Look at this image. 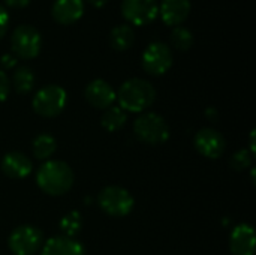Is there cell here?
I'll use <instances>...</instances> for the list:
<instances>
[{
    "label": "cell",
    "instance_id": "1",
    "mask_svg": "<svg viewBox=\"0 0 256 255\" xmlns=\"http://www.w3.org/2000/svg\"><path fill=\"white\" fill-rule=\"evenodd\" d=\"M74 180L72 168L66 162L57 159L45 161L36 173V183L39 189L51 197L68 194L74 186Z\"/></svg>",
    "mask_w": 256,
    "mask_h": 255
},
{
    "label": "cell",
    "instance_id": "2",
    "mask_svg": "<svg viewBox=\"0 0 256 255\" xmlns=\"http://www.w3.org/2000/svg\"><path fill=\"white\" fill-rule=\"evenodd\" d=\"M118 107L129 113H144L153 105L156 99V90L152 83L144 78H130L124 81L116 93Z\"/></svg>",
    "mask_w": 256,
    "mask_h": 255
},
{
    "label": "cell",
    "instance_id": "3",
    "mask_svg": "<svg viewBox=\"0 0 256 255\" xmlns=\"http://www.w3.org/2000/svg\"><path fill=\"white\" fill-rule=\"evenodd\" d=\"M134 132L141 143L148 146H160L170 138V126L158 113H142L134 122Z\"/></svg>",
    "mask_w": 256,
    "mask_h": 255
},
{
    "label": "cell",
    "instance_id": "4",
    "mask_svg": "<svg viewBox=\"0 0 256 255\" xmlns=\"http://www.w3.org/2000/svg\"><path fill=\"white\" fill-rule=\"evenodd\" d=\"M66 102H68L66 90L57 84H48L36 92L32 105L36 114H39L40 117L51 119L58 116L64 110Z\"/></svg>",
    "mask_w": 256,
    "mask_h": 255
},
{
    "label": "cell",
    "instance_id": "5",
    "mask_svg": "<svg viewBox=\"0 0 256 255\" xmlns=\"http://www.w3.org/2000/svg\"><path fill=\"white\" fill-rule=\"evenodd\" d=\"M99 207L112 218H123L128 216L134 209V197L130 192L122 186H106L100 191L98 197Z\"/></svg>",
    "mask_w": 256,
    "mask_h": 255
},
{
    "label": "cell",
    "instance_id": "6",
    "mask_svg": "<svg viewBox=\"0 0 256 255\" xmlns=\"http://www.w3.org/2000/svg\"><path fill=\"white\" fill-rule=\"evenodd\" d=\"M42 47V38L38 29L28 24L18 26L10 36V48L20 59H34Z\"/></svg>",
    "mask_w": 256,
    "mask_h": 255
},
{
    "label": "cell",
    "instance_id": "7",
    "mask_svg": "<svg viewBox=\"0 0 256 255\" xmlns=\"http://www.w3.org/2000/svg\"><path fill=\"white\" fill-rule=\"evenodd\" d=\"M44 245V234L33 225L16 227L9 239L8 246L14 255H34L40 251Z\"/></svg>",
    "mask_w": 256,
    "mask_h": 255
},
{
    "label": "cell",
    "instance_id": "8",
    "mask_svg": "<svg viewBox=\"0 0 256 255\" xmlns=\"http://www.w3.org/2000/svg\"><path fill=\"white\" fill-rule=\"evenodd\" d=\"M172 51L164 42H152L142 53V68L150 75H164L172 66Z\"/></svg>",
    "mask_w": 256,
    "mask_h": 255
},
{
    "label": "cell",
    "instance_id": "9",
    "mask_svg": "<svg viewBox=\"0 0 256 255\" xmlns=\"http://www.w3.org/2000/svg\"><path fill=\"white\" fill-rule=\"evenodd\" d=\"M122 14L134 26H146L153 23L159 15L158 0H123Z\"/></svg>",
    "mask_w": 256,
    "mask_h": 255
},
{
    "label": "cell",
    "instance_id": "10",
    "mask_svg": "<svg viewBox=\"0 0 256 255\" xmlns=\"http://www.w3.org/2000/svg\"><path fill=\"white\" fill-rule=\"evenodd\" d=\"M195 149L206 158L208 159H218L224 155L226 149V141L225 137L213 129V128H202L196 132L194 138Z\"/></svg>",
    "mask_w": 256,
    "mask_h": 255
},
{
    "label": "cell",
    "instance_id": "11",
    "mask_svg": "<svg viewBox=\"0 0 256 255\" xmlns=\"http://www.w3.org/2000/svg\"><path fill=\"white\" fill-rule=\"evenodd\" d=\"M84 96H86V101L98 110H106V108L112 107V104L116 101L114 89L111 87L110 83H106L105 80H100V78H96L87 84V87L84 90Z\"/></svg>",
    "mask_w": 256,
    "mask_h": 255
},
{
    "label": "cell",
    "instance_id": "12",
    "mask_svg": "<svg viewBox=\"0 0 256 255\" xmlns=\"http://www.w3.org/2000/svg\"><path fill=\"white\" fill-rule=\"evenodd\" d=\"M255 230L250 224H238L230 236V251L232 255L255 254Z\"/></svg>",
    "mask_w": 256,
    "mask_h": 255
},
{
    "label": "cell",
    "instance_id": "13",
    "mask_svg": "<svg viewBox=\"0 0 256 255\" xmlns=\"http://www.w3.org/2000/svg\"><path fill=\"white\" fill-rule=\"evenodd\" d=\"M52 18L58 24H74L84 14V2L82 0H56L51 9Z\"/></svg>",
    "mask_w": 256,
    "mask_h": 255
},
{
    "label": "cell",
    "instance_id": "14",
    "mask_svg": "<svg viewBox=\"0 0 256 255\" xmlns=\"http://www.w3.org/2000/svg\"><path fill=\"white\" fill-rule=\"evenodd\" d=\"M159 14L166 26H180L190 14V0H162Z\"/></svg>",
    "mask_w": 256,
    "mask_h": 255
},
{
    "label": "cell",
    "instance_id": "15",
    "mask_svg": "<svg viewBox=\"0 0 256 255\" xmlns=\"http://www.w3.org/2000/svg\"><path fill=\"white\" fill-rule=\"evenodd\" d=\"M32 161L21 152H9L2 159V171L10 179H24L32 173Z\"/></svg>",
    "mask_w": 256,
    "mask_h": 255
},
{
    "label": "cell",
    "instance_id": "16",
    "mask_svg": "<svg viewBox=\"0 0 256 255\" xmlns=\"http://www.w3.org/2000/svg\"><path fill=\"white\" fill-rule=\"evenodd\" d=\"M40 255H86V249L75 239L66 236H56L48 239L42 245Z\"/></svg>",
    "mask_w": 256,
    "mask_h": 255
},
{
    "label": "cell",
    "instance_id": "17",
    "mask_svg": "<svg viewBox=\"0 0 256 255\" xmlns=\"http://www.w3.org/2000/svg\"><path fill=\"white\" fill-rule=\"evenodd\" d=\"M135 42V32L129 24H118L110 33V44L117 51L129 50Z\"/></svg>",
    "mask_w": 256,
    "mask_h": 255
},
{
    "label": "cell",
    "instance_id": "18",
    "mask_svg": "<svg viewBox=\"0 0 256 255\" xmlns=\"http://www.w3.org/2000/svg\"><path fill=\"white\" fill-rule=\"evenodd\" d=\"M57 149V141L52 135L50 134H40L33 140L32 150L34 158L39 161H48Z\"/></svg>",
    "mask_w": 256,
    "mask_h": 255
},
{
    "label": "cell",
    "instance_id": "19",
    "mask_svg": "<svg viewBox=\"0 0 256 255\" xmlns=\"http://www.w3.org/2000/svg\"><path fill=\"white\" fill-rule=\"evenodd\" d=\"M15 92L20 95H27L34 86V74L28 66H18L12 75V84Z\"/></svg>",
    "mask_w": 256,
    "mask_h": 255
},
{
    "label": "cell",
    "instance_id": "20",
    "mask_svg": "<svg viewBox=\"0 0 256 255\" xmlns=\"http://www.w3.org/2000/svg\"><path fill=\"white\" fill-rule=\"evenodd\" d=\"M126 120H128L126 111H123L120 107H110L104 111L100 117V125L106 131L116 132V131H120L126 125Z\"/></svg>",
    "mask_w": 256,
    "mask_h": 255
},
{
    "label": "cell",
    "instance_id": "21",
    "mask_svg": "<svg viewBox=\"0 0 256 255\" xmlns=\"http://www.w3.org/2000/svg\"><path fill=\"white\" fill-rule=\"evenodd\" d=\"M58 227L63 231V236L74 239L81 231V228H82V216H81V213L78 210L69 212L68 215H64L60 219Z\"/></svg>",
    "mask_w": 256,
    "mask_h": 255
},
{
    "label": "cell",
    "instance_id": "22",
    "mask_svg": "<svg viewBox=\"0 0 256 255\" xmlns=\"http://www.w3.org/2000/svg\"><path fill=\"white\" fill-rule=\"evenodd\" d=\"M171 44L180 51H188L194 45V35L189 29L177 26L171 33Z\"/></svg>",
    "mask_w": 256,
    "mask_h": 255
},
{
    "label": "cell",
    "instance_id": "23",
    "mask_svg": "<svg viewBox=\"0 0 256 255\" xmlns=\"http://www.w3.org/2000/svg\"><path fill=\"white\" fill-rule=\"evenodd\" d=\"M252 159H254V155L246 150V149H242L238 152H236L231 159H230V165L236 170V171H243V170H248L250 165H252Z\"/></svg>",
    "mask_w": 256,
    "mask_h": 255
},
{
    "label": "cell",
    "instance_id": "24",
    "mask_svg": "<svg viewBox=\"0 0 256 255\" xmlns=\"http://www.w3.org/2000/svg\"><path fill=\"white\" fill-rule=\"evenodd\" d=\"M10 92V81L4 71H0V102L6 101Z\"/></svg>",
    "mask_w": 256,
    "mask_h": 255
},
{
    "label": "cell",
    "instance_id": "25",
    "mask_svg": "<svg viewBox=\"0 0 256 255\" xmlns=\"http://www.w3.org/2000/svg\"><path fill=\"white\" fill-rule=\"evenodd\" d=\"M8 26H9V15L6 12V9L0 5V39L4 36Z\"/></svg>",
    "mask_w": 256,
    "mask_h": 255
},
{
    "label": "cell",
    "instance_id": "26",
    "mask_svg": "<svg viewBox=\"0 0 256 255\" xmlns=\"http://www.w3.org/2000/svg\"><path fill=\"white\" fill-rule=\"evenodd\" d=\"M0 63L4 68H14L16 65V59L14 56H10V54H3L2 59H0Z\"/></svg>",
    "mask_w": 256,
    "mask_h": 255
},
{
    "label": "cell",
    "instance_id": "27",
    "mask_svg": "<svg viewBox=\"0 0 256 255\" xmlns=\"http://www.w3.org/2000/svg\"><path fill=\"white\" fill-rule=\"evenodd\" d=\"M4 3L9 6V8H15V9H21V8H26L30 0H4Z\"/></svg>",
    "mask_w": 256,
    "mask_h": 255
},
{
    "label": "cell",
    "instance_id": "28",
    "mask_svg": "<svg viewBox=\"0 0 256 255\" xmlns=\"http://www.w3.org/2000/svg\"><path fill=\"white\" fill-rule=\"evenodd\" d=\"M86 2H88L92 6H94V8H102V6H105L110 0H86Z\"/></svg>",
    "mask_w": 256,
    "mask_h": 255
},
{
    "label": "cell",
    "instance_id": "29",
    "mask_svg": "<svg viewBox=\"0 0 256 255\" xmlns=\"http://www.w3.org/2000/svg\"><path fill=\"white\" fill-rule=\"evenodd\" d=\"M206 116H207L208 119H214V117L218 116V113H216V110H214V108H207Z\"/></svg>",
    "mask_w": 256,
    "mask_h": 255
},
{
    "label": "cell",
    "instance_id": "30",
    "mask_svg": "<svg viewBox=\"0 0 256 255\" xmlns=\"http://www.w3.org/2000/svg\"><path fill=\"white\" fill-rule=\"evenodd\" d=\"M250 150L252 153H255V131H252L250 134Z\"/></svg>",
    "mask_w": 256,
    "mask_h": 255
}]
</instances>
